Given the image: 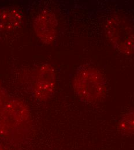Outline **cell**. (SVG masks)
<instances>
[{
  "label": "cell",
  "mask_w": 134,
  "mask_h": 150,
  "mask_svg": "<svg viewBox=\"0 0 134 150\" xmlns=\"http://www.w3.org/2000/svg\"><path fill=\"white\" fill-rule=\"evenodd\" d=\"M32 119L27 105L18 99L8 100L0 113V138L12 143H20L29 136Z\"/></svg>",
  "instance_id": "cell-1"
},
{
  "label": "cell",
  "mask_w": 134,
  "mask_h": 150,
  "mask_svg": "<svg viewBox=\"0 0 134 150\" xmlns=\"http://www.w3.org/2000/svg\"><path fill=\"white\" fill-rule=\"evenodd\" d=\"M72 87L77 98L88 103L101 102L108 93L104 75L90 65H83L77 69L73 79Z\"/></svg>",
  "instance_id": "cell-2"
},
{
  "label": "cell",
  "mask_w": 134,
  "mask_h": 150,
  "mask_svg": "<svg viewBox=\"0 0 134 150\" xmlns=\"http://www.w3.org/2000/svg\"><path fill=\"white\" fill-rule=\"evenodd\" d=\"M105 34L116 50L126 56L134 53V31L126 20L112 16L105 25Z\"/></svg>",
  "instance_id": "cell-3"
},
{
  "label": "cell",
  "mask_w": 134,
  "mask_h": 150,
  "mask_svg": "<svg viewBox=\"0 0 134 150\" xmlns=\"http://www.w3.org/2000/svg\"><path fill=\"white\" fill-rule=\"evenodd\" d=\"M56 73L50 64L39 66L32 77L31 94L39 101L48 100L54 94L56 87Z\"/></svg>",
  "instance_id": "cell-4"
},
{
  "label": "cell",
  "mask_w": 134,
  "mask_h": 150,
  "mask_svg": "<svg viewBox=\"0 0 134 150\" xmlns=\"http://www.w3.org/2000/svg\"><path fill=\"white\" fill-rule=\"evenodd\" d=\"M58 20L55 13L49 9L40 12L33 21V29L39 40L49 45L55 41L57 34Z\"/></svg>",
  "instance_id": "cell-5"
},
{
  "label": "cell",
  "mask_w": 134,
  "mask_h": 150,
  "mask_svg": "<svg viewBox=\"0 0 134 150\" xmlns=\"http://www.w3.org/2000/svg\"><path fill=\"white\" fill-rule=\"evenodd\" d=\"M22 13L16 9H0V33H9L20 28L23 23Z\"/></svg>",
  "instance_id": "cell-6"
},
{
  "label": "cell",
  "mask_w": 134,
  "mask_h": 150,
  "mask_svg": "<svg viewBox=\"0 0 134 150\" xmlns=\"http://www.w3.org/2000/svg\"><path fill=\"white\" fill-rule=\"evenodd\" d=\"M117 130L121 134L134 135V109L121 116L117 124Z\"/></svg>",
  "instance_id": "cell-7"
},
{
  "label": "cell",
  "mask_w": 134,
  "mask_h": 150,
  "mask_svg": "<svg viewBox=\"0 0 134 150\" xmlns=\"http://www.w3.org/2000/svg\"><path fill=\"white\" fill-rule=\"evenodd\" d=\"M7 100L5 91L4 90V88L2 87L0 83V113Z\"/></svg>",
  "instance_id": "cell-8"
},
{
  "label": "cell",
  "mask_w": 134,
  "mask_h": 150,
  "mask_svg": "<svg viewBox=\"0 0 134 150\" xmlns=\"http://www.w3.org/2000/svg\"><path fill=\"white\" fill-rule=\"evenodd\" d=\"M0 150H7L6 149H5V148H4V147H2V146H0Z\"/></svg>",
  "instance_id": "cell-9"
}]
</instances>
